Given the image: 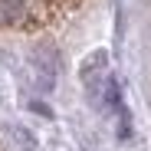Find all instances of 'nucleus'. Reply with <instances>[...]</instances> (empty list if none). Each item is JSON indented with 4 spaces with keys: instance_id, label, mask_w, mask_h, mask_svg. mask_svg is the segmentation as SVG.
Returning a JSON list of instances; mask_svg holds the SVG:
<instances>
[{
    "instance_id": "1",
    "label": "nucleus",
    "mask_w": 151,
    "mask_h": 151,
    "mask_svg": "<svg viewBox=\"0 0 151 151\" xmlns=\"http://www.w3.org/2000/svg\"><path fill=\"white\" fill-rule=\"evenodd\" d=\"M33 69H36V82H40V89H53L59 66H56V59H53V56L46 59V49H40V53L33 56Z\"/></svg>"
}]
</instances>
